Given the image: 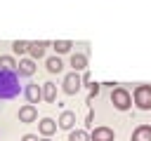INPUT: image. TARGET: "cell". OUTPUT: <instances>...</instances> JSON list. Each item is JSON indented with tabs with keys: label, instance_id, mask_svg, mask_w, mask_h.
<instances>
[{
	"label": "cell",
	"instance_id": "21",
	"mask_svg": "<svg viewBox=\"0 0 151 141\" xmlns=\"http://www.w3.org/2000/svg\"><path fill=\"white\" fill-rule=\"evenodd\" d=\"M80 78H83V85H90V82H92V78H90V73H87V70H83V75H80Z\"/></svg>",
	"mask_w": 151,
	"mask_h": 141
},
{
	"label": "cell",
	"instance_id": "17",
	"mask_svg": "<svg viewBox=\"0 0 151 141\" xmlns=\"http://www.w3.org/2000/svg\"><path fill=\"white\" fill-rule=\"evenodd\" d=\"M0 70H17V59L12 54L0 56Z\"/></svg>",
	"mask_w": 151,
	"mask_h": 141
},
{
	"label": "cell",
	"instance_id": "15",
	"mask_svg": "<svg viewBox=\"0 0 151 141\" xmlns=\"http://www.w3.org/2000/svg\"><path fill=\"white\" fill-rule=\"evenodd\" d=\"M52 47H54V52H57V56H59V54H68L71 47H73V42H71V40H54Z\"/></svg>",
	"mask_w": 151,
	"mask_h": 141
},
{
	"label": "cell",
	"instance_id": "10",
	"mask_svg": "<svg viewBox=\"0 0 151 141\" xmlns=\"http://www.w3.org/2000/svg\"><path fill=\"white\" fill-rule=\"evenodd\" d=\"M38 120V108L33 106V103H26V106H21L19 108V122H35Z\"/></svg>",
	"mask_w": 151,
	"mask_h": 141
},
{
	"label": "cell",
	"instance_id": "5",
	"mask_svg": "<svg viewBox=\"0 0 151 141\" xmlns=\"http://www.w3.org/2000/svg\"><path fill=\"white\" fill-rule=\"evenodd\" d=\"M47 47H50V42H47V40H33V42H28V56H31L33 61L42 59V56H45V52H47Z\"/></svg>",
	"mask_w": 151,
	"mask_h": 141
},
{
	"label": "cell",
	"instance_id": "18",
	"mask_svg": "<svg viewBox=\"0 0 151 141\" xmlns=\"http://www.w3.org/2000/svg\"><path fill=\"white\" fill-rule=\"evenodd\" d=\"M68 141H90V132L87 129H71Z\"/></svg>",
	"mask_w": 151,
	"mask_h": 141
},
{
	"label": "cell",
	"instance_id": "2",
	"mask_svg": "<svg viewBox=\"0 0 151 141\" xmlns=\"http://www.w3.org/2000/svg\"><path fill=\"white\" fill-rule=\"evenodd\" d=\"M132 99L139 110H151V85H137L132 92Z\"/></svg>",
	"mask_w": 151,
	"mask_h": 141
},
{
	"label": "cell",
	"instance_id": "12",
	"mask_svg": "<svg viewBox=\"0 0 151 141\" xmlns=\"http://www.w3.org/2000/svg\"><path fill=\"white\" fill-rule=\"evenodd\" d=\"M57 122L52 120V118H42L40 122H38V132H40V136H52L54 132H57Z\"/></svg>",
	"mask_w": 151,
	"mask_h": 141
},
{
	"label": "cell",
	"instance_id": "9",
	"mask_svg": "<svg viewBox=\"0 0 151 141\" xmlns=\"http://www.w3.org/2000/svg\"><path fill=\"white\" fill-rule=\"evenodd\" d=\"M71 68L76 70V73H83V70H87V52H76V54H71Z\"/></svg>",
	"mask_w": 151,
	"mask_h": 141
},
{
	"label": "cell",
	"instance_id": "14",
	"mask_svg": "<svg viewBox=\"0 0 151 141\" xmlns=\"http://www.w3.org/2000/svg\"><path fill=\"white\" fill-rule=\"evenodd\" d=\"M42 101H47V103L57 101V85L54 82H42Z\"/></svg>",
	"mask_w": 151,
	"mask_h": 141
},
{
	"label": "cell",
	"instance_id": "11",
	"mask_svg": "<svg viewBox=\"0 0 151 141\" xmlns=\"http://www.w3.org/2000/svg\"><path fill=\"white\" fill-rule=\"evenodd\" d=\"M57 125H59V129L71 132V129L76 127V113H73V110H61V115H59Z\"/></svg>",
	"mask_w": 151,
	"mask_h": 141
},
{
	"label": "cell",
	"instance_id": "19",
	"mask_svg": "<svg viewBox=\"0 0 151 141\" xmlns=\"http://www.w3.org/2000/svg\"><path fill=\"white\" fill-rule=\"evenodd\" d=\"M12 52L19 54V56L21 54H28V40H14L12 42Z\"/></svg>",
	"mask_w": 151,
	"mask_h": 141
},
{
	"label": "cell",
	"instance_id": "1",
	"mask_svg": "<svg viewBox=\"0 0 151 141\" xmlns=\"http://www.w3.org/2000/svg\"><path fill=\"white\" fill-rule=\"evenodd\" d=\"M21 92L17 70H0V99H14Z\"/></svg>",
	"mask_w": 151,
	"mask_h": 141
},
{
	"label": "cell",
	"instance_id": "22",
	"mask_svg": "<svg viewBox=\"0 0 151 141\" xmlns=\"http://www.w3.org/2000/svg\"><path fill=\"white\" fill-rule=\"evenodd\" d=\"M21 141H40V139H38L35 134H24V136H21Z\"/></svg>",
	"mask_w": 151,
	"mask_h": 141
},
{
	"label": "cell",
	"instance_id": "4",
	"mask_svg": "<svg viewBox=\"0 0 151 141\" xmlns=\"http://www.w3.org/2000/svg\"><path fill=\"white\" fill-rule=\"evenodd\" d=\"M80 87H83V78H80V73L71 70V73H66V75H64V82H61L64 94L73 96V94H78V92H80Z\"/></svg>",
	"mask_w": 151,
	"mask_h": 141
},
{
	"label": "cell",
	"instance_id": "20",
	"mask_svg": "<svg viewBox=\"0 0 151 141\" xmlns=\"http://www.w3.org/2000/svg\"><path fill=\"white\" fill-rule=\"evenodd\" d=\"M87 89H90V96H87V103H92V101H94V96L99 94V89H101V85H99V82H90V85H87Z\"/></svg>",
	"mask_w": 151,
	"mask_h": 141
},
{
	"label": "cell",
	"instance_id": "16",
	"mask_svg": "<svg viewBox=\"0 0 151 141\" xmlns=\"http://www.w3.org/2000/svg\"><path fill=\"white\" fill-rule=\"evenodd\" d=\"M45 68L50 70V73H61V68H64V63H61V59L54 54V56H50L47 61H45Z\"/></svg>",
	"mask_w": 151,
	"mask_h": 141
},
{
	"label": "cell",
	"instance_id": "13",
	"mask_svg": "<svg viewBox=\"0 0 151 141\" xmlns=\"http://www.w3.org/2000/svg\"><path fill=\"white\" fill-rule=\"evenodd\" d=\"M130 141H151V125H139V127H134Z\"/></svg>",
	"mask_w": 151,
	"mask_h": 141
},
{
	"label": "cell",
	"instance_id": "8",
	"mask_svg": "<svg viewBox=\"0 0 151 141\" xmlns=\"http://www.w3.org/2000/svg\"><path fill=\"white\" fill-rule=\"evenodd\" d=\"M113 139H116V134L111 127H94L90 132V141H113Z\"/></svg>",
	"mask_w": 151,
	"mask_h": 141
},
{
	"label": "cell",
	"instance_id": "3",
	"mask_svg": "<svg viewBox=\"0 0 151 141\" xmlns=\"http://www.w3.org/2000/svg\"><path fill=\"white\" fill-rule=\"evenodd\" d=\"M111 103H113L116 110H127L132 106V96L125 87H113L111 89Z\"/></svg>",
	"mask_w": 151,
	"mask_h": 141
},
{
	"label": "cell",
	"instance_id": "6",
	"mask_svg": "<svg viewBox=\"0 0 151 141\" xmlns=\"http://www.w3.org/2000/svg\"><path fill=\"white\" fill-rule=\"evenodd\" d=\"M24 96H26V101L28 103H38V101H42V85H38V82H31V85H26L24 87Z\"/></svg>",
	"mask_w": 151,
	"mask_h": 141
},
{
	"label": "cell",
	"instance_id": "7",
	"mask_svg": "<svg viewBox=\"0 0 151 141\" xmlns=\"http://www.w3.org/2000/svg\"><path fill=\"white\" fill-rule=\"evenodd\" d=\"M33 73H35V61H33L31 56H24V59L17 61V75H21V78H31Z\"/></svg>",
	"mask_w": 151,
	"mask_h": 141
},
{
	"label": "cell",
	"instance_id": "23",
	"mask_svg": "<svg viewBox=\"0 0 151 141\" xmlns=\"http://www.w3.org/2000/svg\"><path fill=\"white\" fill-rule=\"evenodd\" d=\"M40 141H52V139H50V136H42V139H40Z\"/></svg>",
	"mask_w": 151,
	"mask_h": 141
}]
</instances>
